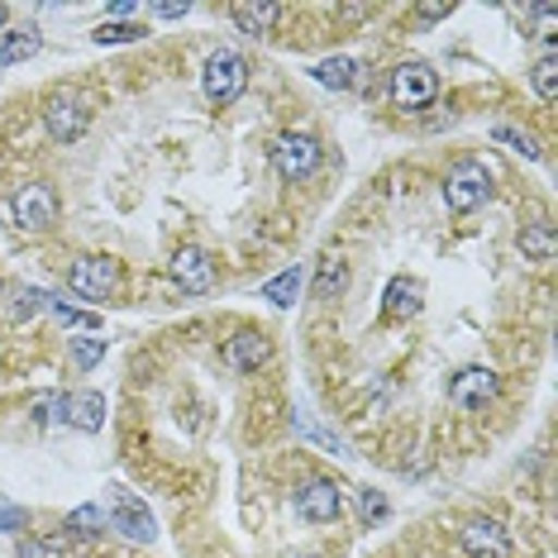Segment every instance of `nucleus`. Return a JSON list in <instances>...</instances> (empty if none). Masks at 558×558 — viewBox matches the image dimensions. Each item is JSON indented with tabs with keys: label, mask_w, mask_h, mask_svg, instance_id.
Instances as JSON below:
<instances>
[{
	"label": "nucleus",
	"mask_w": 558,
	"mask_h": 558,
	"mask_svg": "<svg viewBox=\"0 0 558 558\" xmlns=\"http://www.w3.org/2000/svg\"><path fill=\"white\" fill-rule=\"evenodd\" d=\"M487 196H492V172L477 158L453 162L449 177H444V206L453 215H473L477 206H487Z\"/></svg>",
	"instance_id": "obj_1"
},
{
	"label": "nucleus",
	"mask_w": 558,
	"mask_h": 558,
	"mask_svg": "<svg viewBox=\"0 0 558 558\" xmlns=\"http://www.w3.org/2000/svg\"><path fill=\"white\" fill-rule=\"evenodd\" d=\"M201 86L215 106H234L248 86V62L234 53V48H220V53L206 58V72H201Z\"/></svg>",
	"instance_id": "obj_2"
},
{
	"label": "nucleus",
	"mask_w": 558,
	"mask_h": 558,
	"mask_svg": "<svg viewBox=\"0 0 558 558\" xmlns=\"http://www.w3.org/2000/svg\"><path fill=\"white\" fill-rule=\"evenodd\" d=\"M10 215H15V225H20V230H29V234L53 230V225H58V192L48 182L20 186L15 201H10Z\"/></svg>",
	"instance_id": "obj_3"
},
{
	"label": "nucleus",
	"mask_w": 558,
	"mask_h": 558,
	"mask_svg": "<svg viewBox=\"0 0 558 558\" xmlns=\"http://www.w3.org/2000/svg\"><path fill=\"white\" fill-rule=\"evenodd\" d=\"M435 96H439V72L429 62H401L391 72V100L401 110H425Z\"/></svg>",
	"instance_id": "obj_4"
},
{
	"label": "nucleus",
	"mask_w": 558,
	"mask_h": 558,
	"mask_svg": "<svg viewBox=\"0 0 558 558\" xmlns=\"http://www.w3.org/2000/svg\"><path fill=\"white\" fill-rule=\"evenodd\" d=\"M44 124H48V134H53L58 144H72V138L86 134L92 110H86V100L77 92H53L44 100Z\"/></svg>",
	"instance_id": "obj_5"
},
{
	"label": "nucleus",
	"mask_w": 558,
	"mask_h": 558,
	"mask_svg": "<svg viewBox=\"0 0 558 558\" xmlns=\"http://www.w3.org/2000/svg\"><path fill=\"white\" fill-rule=\"evenodd\" d=\"M320 158H325V148L315 144L311 134H282L272 144V162H277V172H282V182H306V177L320 168Z\"/></svg>",
	"instance_id": "obj_6"
},
{
	"label": "nucleus",
	"mask_w": 558,
	"mask_h": 558,
	"mask_svg": "<svg viewBox=\"0 0 558 558\" xmlns=\"http://www.w3.org/2000/svg\"><path fill=\"white\" fill-rule=\"evenodd\" d=\"M106 520L120 530L124 539H138V544H154V535H158L154 511H148V506L138 501V497H130L124 487L110 492V511H106Z\"/></svg>",
	"instance_id": "obj_7"
},
{
	"label": "nucleus",
	"mask_w": 558,
	"mask_h": 558,
	"mask_svg": "<svg viewBox=\"0 0 558 558\" xmlns=\"http://www.w3.org/2000/svg\"><path fill=\"white\" fill-rule=\"evenodd\" d=\"M68 287L86 301H110L116 287H120V268L110 258H77L72 272H68Z\"/></svg>",
	"instance_id": "obj_8"
},
{
	"label": "nucleus",
	"mask_w": 558,
	"mask_h": 558,
	"mask_svg": "<svg viewBox=\"0 0 558 558\" xmlns=\"http://www.w3.org/2000/svg\"><path fill=\"white\" fill-rule=\"evenodd\" d=\"M339 511H344V497H339V487L329 477H315L296 492V515L311 520V525H335Z\"/></svg>",
	"instance_id": "obj_9"
},
{
	"label": "nucleus",
	"mask_w": 558,
	"mask_h": 558,
	"mask_svg": "<svg viewBox=\"0 0 558 558\" xmlns=\"http://www.w3.org/2000/svg\"><path fill=\"white\" fill-rule=\"evenodd\" d=\"M463 554L468 558H506L511 554V535H506L501 520L477 515V520H468L463 525Z\"/></svg>",
	"instance_id": "obj_10"
},
{
	"label": "nucleus",
	"mask_w": 558,
	"mask_h": 558,
	"mask_svg": "<svg viewBox=\"0 0 558 558\" xmlns=\"http://www.w3.org/2000/svg\"><path fill=\"white\" fill-rule=\"evenodd\" d=\"M172 277H177V287L182 291H192V296H201V291H210L215 287V263H210V253L206 248H177L172 253Z\"/></svg>",
	"instance_id": "obj_11"
},
{
	"label": "nucleus",
	"mask_w": 558,
	"mask_h": 558,
	"mask_svg": "<svg viewBox=\"0 0 558 558\" xmlns=\"http://www.w3.org/2000/svg\"><path fill=\"white\" fill-rule=\"evenodd\" d=\"M497 373L492 367H463L459 377L449 383V401L463 405V411H477V405H487L492 397H497Z\"/></svg>",
	"instance_id": "obj_12"
},
{
	"label": "nucleus",
	"mask_w": 558,
	"mask_h": 558,
	"mask_svg": "<svg viewBox=\"0 0 558 558\" xmlns=\"http://www.w3.org/2000/svg\"><path fill=\"white\" fill-rule=\"evenodd\" d=\"M58 421L86 429V435H96V429H106V397L100 391H68L62 397V415Z\"/></svg>",
	"instance_id": "obj_13"
},
{
	"label": "nucleus",
	"mask_w": 558,
	"mask_h": 558,
	"mask_svg": "<svg viewBox=\"0 0 558 558\" xmlns=\"http://www.w3.org/2000/svg\"><path fill=\"white\" fill-rule=\"evenodd\" d=\"M268 359H272L268 335H234L230 344H225V363H230L234 373H253V367H263Z\"/></svg>",
	"instance_id": "obj_14"
},
{
	"label": "nucleus",
	"mask_w": 558,
	"mask_h": 558,
	"mask_svg": "<svg viewBox=\"0 0 558 558\" xmlns=\"http://www.w3.org/2000/svg\"><path fill=\"white\" fill-rule=\"evenodd\" d=\"M421 301H425V287L415 277H391L383 296V315L387 320H411V315H421Z\"/></svg>",
	"instance_id": "obj_15"
},
{
	"label": "nucleus",
	"mask_w": 558,
	"mask_h": 558,
	"mask_svg": "<svg viewBox=\"0 0 558 558\" xmlns=\"http://www.w3.org/2000/svg\"><path fill=\"white\" fill-rule=\"evenodd\" d=\"M311 77L320 86H329V92H349V86L359 82V62L353 58H325V62L311 68Z\"/></svg>",
	"instance_id": "obj_16"
},
{
	"label": "nucleus",
	"mask_w": 558,
	"mask_h": 558,
	"mask_svg": "<svg viewBox=\"0 0 558 558\" xmlns=\"http://www.w3.org/2000/svg\"><path fill=\"white\" fill-rule=\"evenodd\" d=\"M230 15H234L239 29L258 39V34H268L272 24L282 20V5H230Z\"/></svg>",
	"instance_id": "obj_17"
},
{
	"label": "nucleus",
	"mask_w": 558,
	"mask_h": 558,
	"mask_svg": "<svg viewBox=\"0 0 558 558\" xmlns=\"http://www.w3.org/2000/svg\"><path fill=\"white\" fill-rule=\"evenodd\" d=\"M34 53H39V34H34V29L0 34V68H10V62H29Z\"/></svg>",
	"instance_id": "obj_18"
},
{
	"label": "nucleus",
	"mask_w": 558,
	"mask_h": 558,
	"mask_svg": "<svg viewBox=\"0 0 558 558\" xmlns=\"http://www.w3.org/2000/svg\"><path fill=\"white\" fill-rule=\"evenodd\" d=\"M296 291H301V268H282L277 277L263 282V301H272L277 311H287V306H296Z\"/></svg>",
	"instance_id": "obj_19"
},
{
	"label": "nucleus",
	"mask_w": 558,
	"mask_h": 558,
	"mask_svg": "<svg viewBox=\"0 0 558 558\" xmlns=\"http://www.w3.org/2000/svg\"><path fill=\"white\" fill-rule=\"evenodd\" d=\"M515 244H520V253H525V258H539V263H549V258H554V248H558V239H554V230H549V225H525Z\"/></svg>",
	"instance_id": "obj_20"
},
{
	"label": "nucleus",
	"mask_w": 558,
	"mask_h": 558,
	"mask_svg": "<svg viewBox=\"0 0 558 558\" xmlns=\"http://www.w3.org/2000/svg\"><path fill=\"white\" fill-rule=\"evenodd\" d=\"M68 535H77V539L106 535V511H100V506H77V511L68 515Z\"/></svg>",
	"instance_id": "obj_21"
},
{
	"label": "nucleus",
	"mask_w": 558,
	"mask_h": 558,
	"mask_svg": "<svg viewBox=\"0 0 558 558\" xmlns=\"http://www.w3.org/2000/svg\"><path fill=\"white\" fill-rule=\"evenodd\" d=\"M344 287H349V268H344V263H320V277H315V301H335Z\"/></svg>",
	"instance_id": "obj_22"
},
{
	"label": "nucleus",
	"mask_w": 558,
	"mask_h": 558,
	"mask_svg": "<svg viewBox=\"0 0 558 558\" xmlns=\"http://www.w3.org/2000/svg\"><path fill=\"white\" fill-rule=\"evenodd\" d=\"M530 86H535L539 100H554V96H558V58H554V53H544V58L535 62V72H530Z\"/></svg>",
	"instance_id": "obj_23"
},
{
	"label": "nucleus",
	"mask_w": 558,
	"mask_h": 558,
	"mask_svg": "<svg viewBox=\"0 0 558 558\" xmlns=\"http://www.w3.org/2000/svg\"><path fill=\"white\" fill-rule=\"evenodd\" d=\"M106 359V339L100 335H82V339H72V363L82 367V373H92V367Z\"/></svg>",
	"instance_id": "obj_24"
},
{
	"label": "nucleus",
	"mask_w": 558,
	"mask_h": 558,
	"mask_svg": "<svg viewBox=\"0 0 558 558\" xmlns=\"http://www.w3.org/2000/svg\"><path fill=\"white\" fill-rule=\"evenodd\" d=\"M492 138H497V144H506L511 148V154H520V158H539V144L530 134H520L515 124H497V130H492Z\"/></svg>",
	"instance_id": "obj_25"
},
{
	"label": "nucleus",
	"mask_w": 558,
	"mask_h": 558,
	"mask_svg": "<svg viewBox=\"0 0 558 558\" xmlns=\"http://www.w3.org/2000/svg\"><path fill=\"white\" fill-rule=\"evenodd\" d=\"M144 39V24H100V29L92 34V44L110 48V44H138Z\"/></svg>",
	"instance_id": "obj_26"
},
{
	"label": "nucleus",
	"mask_w": 558,
	"mask_h": 558,
	"mask_svg": "<svg viewBox=\"0 0 558 558\" xmlns=\"http://www.w3.org/2000/svg\"><path fill=\"white\" fill-rule=\"evenodd\" d=\"M48 311H53V315H58V320H62V325H77V329H92V335H96V329H100V315L72 311V306H62V301H58V296H48Z\"/></svg>",
	"instance_id": "obj_27"
},
{
	"label": "nucleus",
	"mask_w": 558,
	"mask_h": 558,
	"mask_svg": "<svg viewBox=\"0 0 558 558\" xmlns=\"http://www.w3.org/2000/svg\"><path fill=\"white\" fill-rule=\"evenodd\" d=\"M359 515L367 520V525H373V520H387V497H383V492L367 487L363 497H359Z\"/></svg>",
	"instance_id": "obj_28"
},
{
	"label": "nucleus",
	"mask_w": 558,
	"mask_h": 558,
	"mask_svg": "<svg viewBox=\"0 0 558 558\" xmlns=\"http://www.w3.org/2000/svg\"><path fill=\"white\" fill-rule=\"evenodd\" d=\"M15 301H20V306H15V315H39V311H48V291H39V287H29V291H15Z\"/></svg>",
	"instance_id": "obj_29"
},
{
	"label": "nucleus",
	"mask_w": 558,
	"mask_h": 558,
	"mask_svg": "<svg viewBox=\"0 0 558 558\" xmlns=\"http://www.w3.org/2000/svg\"><path fill=\"white\" fill-rule=\"evenodd\" d=\"M24 525H29V511L0 497V530H24Z\"/></svg>",
	"instance_id": "obj_30"
},
{
	"label": "nucleus",
	"mask_w": 558,
	"mask_h": 558,
	"mask_svg": "<svg viewBox=\"0 0 558 558\" xmlns=\"http://www.w3.org/2000/svg\"><path fill=\"white\" fill-rule=\"evenodd\" d=\"M20 558H53V544H20Z\"/></svg>",
	"instance_id": "obj_31"
},
{
	"label": "nucleus",
	"mask_w": 558,
	"mask_h": 558,
	"mask_svg": "<svg viewBox=\"0 0 558 558\" xmlns=\"http://www.w3.org/2000/svg\"><path fill=\"white\" fill-rule=\"evenodd\" d=\"M148 10H154L158 20H182L186 10H192V5H148Z\"/></svg>",
	"instance_id": "obj_32"
},
{
	"label": "nucleus",
	"mask_w": 558,
	"mask_h": 558,
	"mask_svg": "<svg viewBox=\"0 0 558 558\" xmlns=\"http://www.w3.org/2000/svg\"><path fill=\"white\" fill-rule=\"evenodd\" d=\"M449 10H453V5H421V10H415V15H421V20H444V15H449Z\"/></svg>",
	"instance_id": "obj_33"
},
{
	"label": "nucleus",
	"mask_w": 558,
	"mask_h": 558,
	"mask_svg": "<svg viewBox=\"0 0 558 558\" xmlns=\"http://www.w3.org/2000/svg\"><path fill=\"white\" fill-rule=\"evenodd\" d=\"M10 20V5H0V24H5Z\"/></svg>",
	"instance_id": "obj_34"
},
{
	"label": "nucleus",
	"mask_w": 558,
	"mask_h": 558,
	"mask_svg": "<svg viewBox=\"0 0 558 558\" xmlns=\"http://www.w3.org/2000/svg\"><path fill=\"white\" fill-rule=\"evenodd\" d=\"M301 558H320V554H301Z\"/></svg>",
	"instance_id": "obj_35"
}]
</instances>
